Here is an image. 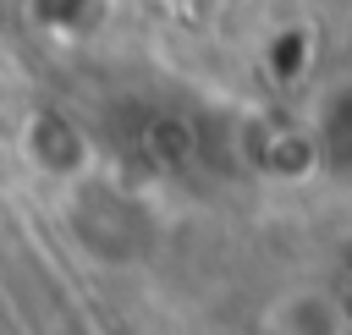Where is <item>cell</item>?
Returning <instances> with one entry per match:
<instances>
[{"label":"cell","mask_w":352,"mask_h":335,"mask_svg":"<svg viewBox=\"0 0 352 335\" xmlns=\"http://www.w3.org/2000/svg\"><path fill=\"white\" fill-rule=\"evenodd\" d=\"M60 225H66L72 247L99 269L148 264L160 247V214L148 209V198H138L104 176H82L60 192Z\"/></svg>","instance_id":"cell-1"},{"label":"cell","mask_w":352,"mask_h":335,"mask_svg":"<svg viewBox=\"0 0 352 335\" xmlns=\"http://www.w3.org/2000/svg\"><path fill=\"white\" fill-rule=\"evenodd\" d=\"M22 159H28L38 176L60 181V187L94 176V143H88L82 121L66 115V110H55V104H38V110L22 121Z\"/></svg>","instance_id":"cell-2"},{"label":"cell","mask_w":352,"mask_h":335,"mask_svg":"<svg viewBox=\"0 0 352 335\" xmlns=\"http://www.w3.org/2000/svg\"><path fill=\"white\" fill-rule=\"evenodd\" d=\"M302 137H308V154L319 170H330L336 181H352V77H341L319 93Z\"/></svg>","instance_id":"cell-3"},{"label":"cell","mask_w":352,"mask_h":335,"mask_svg":"<svg viewBox=\"0 0 352 335\" xmlns=\"http://www.w3.org/2000/svg\"><path fill=\"white\" fill-rule=\"evenodd\" d=\"M352 324L346 302L319 291V286H302V291H286L270 313H264V330L270 335H341Z\"/></svg>","instance_id":"cell-4"},{"label":"cell","mask_w":352,"mask_h":335,"mask_svg":"<svg viewBox=\"0 0 352 335\" xmlns=\"http://www.w3.org/2000/svg\"><path fill=\"white\" fill-rule=\"evenodd\" d=\"M110 0H28V22L44 27L50 38H82L104 22Z\"/></svg>","instance_id":"cell-5"},{"label":"cell","mask_w":352,"mask_h":335,"mask_svg":"<svg viewBox=\"0 0 352 335\" xmlns=\"http://www.w3.org/2000/svg\"><path fill=\"white\" fill-rule=\"evenodd\" d=\"M264 60H270V71L280 77V82H297L302 71H308V60H314V27H280L275 38H270V49H264Z\"/></svg>","instance_id":"cell-6"}]
</instances>
